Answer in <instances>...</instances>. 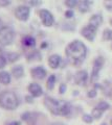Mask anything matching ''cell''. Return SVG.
Instances as JSON below:
<instances>
[{
  "label": "cell",
  "instance_id": "23",
  "mask_svg": "<svg viewBox=\"0 0 112 125\" xmlns=\"http://www.w3.org/2000/svg\"><path fill=\"white\" fill-rule=\"evenodd\" d=\"M65 4L72 9V7H75L76 4H78V1H76V0H66V1H65Z\"/></svg>",
  "mask_w": 112,
  "mask_h": 125
},
{
  "label": "cell",
  "instance_id": "10",
  "mask_svg": "<svg viewBox=\"0 0 112 125\" xmlns=\"http://www.w3.org/2000/svg\"><path fill=\"white\" fill-rule=\"evenodd\" d=\"M28 91L30 92V94H32L34 97H40L42 94H43V90L40 87V84H38L36 83H33L29 84Z\"/></svg>",
  "mask_w": 112,
  "mask_h": 125
},
{
  "label": "cell",
  "instance_id": "9",
  "mask_svg": "<svg viewBox=\"0 0 112 125\" xmlns=\"http://www.w3.org/2000/svg\"><path fill=\"white\" fill-rule=\"evenodd\" d=\"M87 78H88V74H87V71L85 70H81V71H78L75 76V83L80 84V85H83L86 83L87 81Z\"/></svg>",
  "mask_w": 112,
  "mask_h": 125
},
{
  "label": "cell",
  "instance_id": "16",
  "mask_svg": "<svg viewBox=\"0 0 112 125\" xmlns=\"http://www.w3.org/2000/svg\"><path fill=\"white\" fill-rule=\"evenodd\" d=\"M5 57V60L7 58V61L13 62H16L19 57H20V55H19V53H16V52H6L4 55H3Z\"/></svg>",
  "mask_w": 112,
  "mask_h": 125
},
{
  "label": "cell",
  "instance_id": "31",
  "mask_svg": "<svg viewBox=\"0 0 112 125\" xmlns=\"http://www.w3.org/2000/svg\"><path fill=\"white\" fill-rule=\"evenodd\" d=\"M28 116H30V114H28V113H26V114H23L22 115V119L23 120H28V118H29Z\"/></svg>",
  "mask_w": 112,
  "mask_h": 125
},
{
  "label": "cell",
  "instance_id": "28",
  "mask_svg": "<svg viewBox=\"0 0 112 125\" xmlns=\"http://www.w3.org/2000/svg\"><path fill=\"white\" fill-rule=\"evenodd\" d=\"M7 4H10L9 0H0V5L4 6V5H7Z\"/></svg>",
  "mask_w": 112,
  "mask_h": 125
},
{
  "label": "cell",
  "instance_id": "24",
  "mask_svg": "<svg viewBox=\"0 0 112 125\" xmlns=\"http://www.w3.org/2000/svg\"><path fill=\"white\" fill-rule=\"evenodd\" d=\"M83 120H84L86 123H91V122H92V120H93V118H92V116H91V115L85 114V115L83 116Z\"/></svg>",
  "mask_w": 112,
  "mask_h": 125
},
{
  "label": "cell",
  "instance_id": "25",
  "mask_svg": "<svg viewBox=\"0 0 112 125\" xmlns=\"http://www.w3.org/2000/svg\"><path fill=\"white\" fill-rule=\"evenodd\" d=\"M5 64H6V60H5V57L3 56V55H1V54H0V69L4 67Z\"/></svg>",
  "mask_w": 112,
  "mask_h": 125
},
{
  "label": "cell",
  "instance_id": "30",
  "mask_svg": "<svg viewBox=\"0 0 112 125\" xmlns=\"http://www.w3.org/2000/svg\"><path fill=\"white\" fill-rule=\"evenodd\" d=\"M65 89H66V85H65L64 83H62L61 84V87H60V93L61 94H63L65 92Z\"/></svg>",
  "mask_w": 112,
  "mask_h": 125
},
{
  "label": "cell",
  "instance_id": "32",
  "mask_svg": "<svg viewBox=\"0 0 112 125\" xmlns=\"http://www.w3.org/2000/svg\"><path fill=\"white\" fill-rule=\"evenodd\" d=\"M25 99H26V101H27V102H33V100H32V98H30V97H28V96H26L25 97Z\"/></svg>",
  "mask_w": 112,
  "mask_h": 125
},
{
  "label": "cell",
  "instance_id": "8",
  "mask_svg": "<svg viewBox=\"0 0 112 125\" xmlns=\"http://www.w3.org/2000/svg\"><path fill=\"white\" fill-rule=\"evenodd\" d=\"M95 32H96V28H94V27H92L91 25L88 24L87 26H85L84 28L82 29V31H81V33H82V36L85 37L87 39V40L89 41H92L95 37Z\"/></svg>",
  "mask_w": 112,
  "mask_h": 125
},
{
  "label": "cell",
  "instance_id": "14",
  "mask_svg": "<svg viewBox=\"0 0 112 125\" xmlns=\"http://www.w3.org/2000/svg\"><path fill=\"white\" fill-rule=\"evenodd\" d=\"M11 83V75L9 72L1 71L0 72V83L3 84H9Z\"/></svg>",
  "mask_w": 112,
  "mask_h": 125
},
{
  "label": "cell",
  "instance_id": "15",
  "mask_svg": "<svg viewBox=\"0 0 112 125\" xmlns=\"http://www.w3.org/2000/svg\"><path fill=\"white\" fill-rule=\"evenodd\" d=\"M12 73H13V75L16 78H20L24 74V70H23L22 66H16V67H14L12 69Z\"/></svg>",
  "mask_w": 112,
  "mask_h": 125
},
{
  "label": "cell",
  "instance_id": "35",
  "mask_svg": "<svg viewBox=\"0 0 112 125\" xmlns=\"http://www.w3.org/2000/svg\"><path fill=\"white\" fill-rule=\"evenodd\" d=\"M9 125H14V124H9Z\"/></svg>",
  "mask_w": 112,
  "mask_h": 125
},
{
  "label": "cell",
  "instance_id": "34",
  "mask_svg": "<svg viewBox=\"0 0 112 125\" xmlns=\"http://www.w3.org/2000/svg\"><path fill=\"white\" fill-rule=\"evenodd\" d=\"M110 23H111V25H112V19H111V21H110Z\"/></svg>",
  "mask_w": 112,
  "mask_h": 125
},
{
  "label": "cell",
  "instance_id": "5",
  "mask_svg": "<svg viewBox=\"0 0 112 125\" xmlns=\"http://www.w3.org/2000/svg\"><path fill=\"white\" fill-rule=\"evenodd\" d=\"M39 15H40L41 20L45 26H51L53 24L55 19H53V16L50 11H48L47 10H41L39 11Z\"/></svg>",
  "mask_w": 112,
  "mask_h": 125
},
{
  "label": "cell",
  "instance_id": "6",
  "mask_svg": "<svg viewBox=\"0 0 112 125\" xmlns=\"http://www.w3.org/2000/svg\"><path fill=\"white\" fill-rule=\"evenodd\" d=\"M15 15H16L17 19H19V20L26 21L29 17V9L25 5H20L15 10Z\"/></svg>",
  "mask_w": 112,
  "mask_h": 125
},
{
  "label": "cell",
  "instance_id": "27",
  "mask_svg": "<svg viewBox=\"0 0 112 125\" xmlns=\"http://www.w3.org/2000/svg\"><path fill=\"white\" fill-rule=\"evenodd\" d=\"M28 3L30 5H40L42 2L40 1V0H29Z\"/></svg>",
  "mask_w": 112,
  "mask_h": 125
},
{
  "label": "cell",
  "instance_id": "12",
  "mask_svg": "<svg viewBox=\"0 0 112 125\" xmlns=\"http://www.w3.org/2000/svg\"><path fill=\"white\" fill-rule=\"evenodd\" d=\"M60 62H61V56L58 55V54H52L48 58V64L52 69H56L59 67Z\"/></svg>",
  "mask_w": 112,
  "mask_h": 125
},
{
  "label": "cell",
  "instance_id": "22",
  "mask_svg": "<svg viewBox=\"0 0 112 125\" xmlns=\"http://www.w3.org/2000/svg\"><path fill=\"white\" fill-rule=\"evenodd\" d=\"M104 38L106 40L112 41V30L111 29H105L104 30Z\"/></svg>",
  "mask_w": 112,
  "mask_h": 125
},
{
  "label": "cell",
  "instance_id": "7",
  "mask_svg": "<svg viewBox=\"0 0 112 125\" xmlns=\"http://www.w3.org/2000/svg\"><path fill=\"white\" fill-rule=\"evenodd\" d=\"M104 64L103 57H98L95 58V61L93 62V67H92V73H91V80H95L99 77V72L102 69Z\"/></svg>",
  "mask_w": 112,
  "mask_h": 125
},
{
  "label": "cell",
  "instance_id": "3",
  "mask_svg": "<svg viewBox=\"0 0 112 125\" xmlns=\"http://www.w3.org/2000/svg\"><path fill=\"white\" fill-rule=\"evenodd\" d=\"M19 105L17 95L12 91H3L0 93V106L5 109H15Z\"/></svg>",
  "mask_w": 112,
  "mask_h": 125
},
{
  "label": "cell",
  "instance_id": "20",
  "mask_svg": "<svg viewBox=\"0 0 112 125\" xmlns=\"http://www.w3.org/2000/svg\"><path fill=\"white\" fill-rule=\"evenodd\" d=\"M23 44L26 46H35V39L32 37H25L23 39Z\"/></svg>",
  "mask_w": 112,
  "mask_h": 125
},
{
  "label": "cell",
  "instance_id": "2",
  "mask_svg": "<svg viewBox=\"0 0 112 125\" xmlns=\"http://www.w3.org/2000/svg\"><path fill=\"white\" fill-rule=\"evenodd\" d=\"M44 104L55 115H68L71 109L70 104L67 101L57 100L50 97H46L44 99Z\"/></svg>",
  "mask_w": 112,
  "mask_h": 125
},
{
  "label": "cell",
  "instance_id": "11",
  "mask_svg": "<svg viewBox=\"0 0 112 125\" xmlns=\"http://www.w3.org/2000/svg\"><path fill=\"white\" fill-rule=\"evenodd\" d=\"M32 75L36 79H43L46 76V70L43 67H36L32 69Z\"/></svg>",
  "mask_w": 112,
  "mask_h": 125
},
{
  "label": "cell",
  "instance_id": "33",
  "mask_svg": "<svg viewBox=\"0 0 112 125\" xmlns=\"http://www.w3.org/2000/svg\"><path fill=\"white\" fill-rule=\"evenodd\" d=\"M101 125H107V124H106V123H103V124H101Z\"/></svg>",
  "mask_w": 112,
  "mask_h": 125
},
{
  "label": "cell",
  "instance_id": "21",
  "mask_svg": "<svg viewBox=\"0 0 112 125\" xmlns=\"http://www.w3.org/2000/svg\"><path fill=\"white\" fill-rule=\"evenodd\" d=\"M102 114H103V112L101 109L95 107V108H93V111H92L91 116H92V118H94V119H100L102 117Z\"/></svg>",
  "mask_w": 112,
  "mask_h": 125
},
{
  "label": "cell",
  "instance_id": "4",
  "mask_svg": "<svg viewBox=\"0 0 112 125\" xmlns=\"http://www.w3.org/2000/svg\"><path fill=\"white\" fill-rule=\"evenodd\" d=\"M14 30L11 27H3L0 29V45L1 46H7L11 45L12 42L14 41Z\"/></svg>",
  "mask_w": 112,
  "mask_h": 125
},
{
  "label": "cell",
  "instance_id": "29",
  "mask_svg": "<svg viewBox=\"0 0 112 125\" xmlns=\"http://www.w3.org/2000/svg\"><path fill=\"white\" fill-rule=\"evenodd\" d=\"M65 16H66L67 18H71L73 16V11L72 10H67L66 13H65Z\"/></svg>",
  "mask_w": 112,
  "mask_h": 125
},
{
  "label": "cell",
  "instance_id": "18",
  "mask_svg": "<svg viewBox=\"0 0 112 125\" xmlns=\"http://www.w3.org/2000/svg\"><path fill=\"white\" fill-rule=\"evenodd\" d=\"M55 83H56V76L55 75H50L48 77V80H47V89L48 90H52L53 87H55Z\"/></svg>",
  "mask_w": 112,
  "mask_h": 125
},
{
  "label": "cell",
  "instance_id": "19",
  "mask_svg": "<svg viewBox=\"0 0 112 125\" xmlns=\"http://www.w3.org/2000/svg\"><path fill=\"white\" fill-rule=\"evenodd\" d=\"M109 107H110V105H109L108 102H106V101H101V102H99V104L96 105V108L101 109L102 112L106 111V109H108Z\"/></svg>",
  "mask_w": 112,
  "mask_h": 125
},
{
  "label": "cell",
  "instance_id": "26",
  "mask_svg": "<svg viewBox=\"0 0 112 125\" xmlns=\"http://www.w3.org/2000/svg\"><path fill=\"white\" fill-rule=\"evenodd\" d=\"M88 96H89L90 98H93V97H95L96 96V90L95 89L90 90V91L88 92Z\"/></svg>",
  "mask_w": 112,
  "mask_h": 125
},
{
  "label": "cell",
  "instance_id": "17",
  "mask_svg": "<svg viewBox=\"0 0 112 125\" xmlns=\"http://www.w3.org/2000/svg\"><path fill=\"white\" fill-rule=\"evenodd\" d=\"M89 5H90V2L89 1H86V0H83L79 3V10L82 13H86V11L89 10Z\"/></svg>",
  "mask_w": 112,
  "mask_h": 125
},
{
  "label": "cell",
  "instance_id": "36",
  "mask_svg": "<svg viewBox=\"0 0 112 125\" xmlns=\"http://www.w3.org/2000/svg\"><path fill=\"white\" fill-rule=\"evenodd\" d=\"M111 124H112V119H111Z\"/></svg>",
  "mask_w": 112,
  "mask_h": 125
},
{
  "label": "cell",
  "instance_id": "13",
  "mask_svg": "<svg viewBox=\"0 0 112 125\" xmlns=\"http://www.w3.org/2000/svg\"><path fill=\"white\" fill-rule=\"evenodd\" d=\"M102 22H103V18L101 15H93L89 20V25L98 29V27L102 24Z\"/></svg>",
  "mask_w": 112,
  "mask_h": 125
},
{
  "label": "cell",
  "instance_id": "1",
  "mask_svg": "<svg viewBox=\"0 0 112 125\" xmlns=\"http://www.w3.org/2000/svg\"><path fill=\"white\" fill-rule=\"evenodd\" d=\"M87 54V48L79 40L71 42L66 48V55L68 60L73 65H80L85 60Z\"/></svg>",
  "mask_w": 112,
  "mask_h": 125
}]
</instances>
